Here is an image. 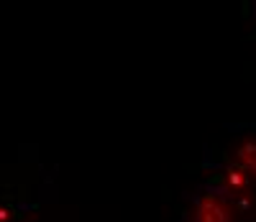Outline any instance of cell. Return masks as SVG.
Instances as JSON below:
<instances>
[{
  "instance_id": "cell-1",
  "label": "cell",
  "mask_w": 256,
  "mask_h": 222,
  "mask_svg": "<svg viewBox=\"0 0 256 222\" xmlns=\"http://www.w3.org/2000/svg\"><path fill=\"white\" fill-rule=\"evenodd\" d=\"M238 217L241 210L236 207V202L220 189L208 184L195 194L190 215H184V222H238Z\"/></svg>"
},
{
  "instance_id": "cell-2",
  "label": "cell",
  "mask_w": 256,
  "mask_h": 222,
  "mask_svg": "<svg viewBox=\"0 0 256 222\" xmlns=\"http://www.w3.org/2000/svg\"><path fill=\"white\" fill-rule=\"evenodd\" d=\"M228 164L241 169L256 184V133H244V136L228 148Z\"/></svg>"
}]
</instances>
